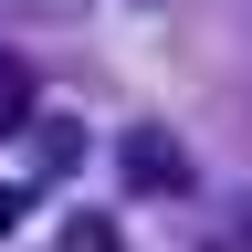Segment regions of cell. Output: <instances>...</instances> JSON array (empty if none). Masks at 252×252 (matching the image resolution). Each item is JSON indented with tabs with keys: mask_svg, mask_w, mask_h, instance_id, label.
Returning a JSON list of instances; mask_svg holds the SVG:
<instances>
[{
	"mask_svg": "<svg viewBox=\"0 0 252 252\" xmlns=\"http://www.w3.org/2000/svg\"><path fill=\"white\" fill-rule=\"evenodd\" d=\"M74 158H84V137H74V126H53V137H42V179H63Z\"/></svg>",
	"mask_w": 252,
	"mask_h": 252,
	"instance_id": "3957f363",
	"label": "cell"
},
{
	"mask_svg": "<svg viewBox=\"0 0 252 252\" xmlns=\"http://www.w3.org/2000/svg\"><path fill=\"white\" fill-rule=\"evenodd\" d=\"M116 168H126V189H158V200H179V189H189V147L168 137V126H126Z\"/></svg>",
	"mask_w": 252,
	"mask_h": 252,
	"instance_id": "6da1fadb",
	"label": "cell"
},
{
	"mask_svg": "<svg viewBox=\"0 0 252 252\" xmlns=\"http://www.w3.org/2000/svg\"><path fill=\"white\" fill-rule=\"evenodd\" d=\"M11 126H32V63L0 42V137H11Z\"/></svg>",
	"mask_w": 252,
	"mask_h": 252,
	"instance_id": "7a4b0ae2",
	"label": "cell"
},
{
	"mask_svg": "<svg viewBox=\"0 0 252 252\" xmlns=\"http://www.w3.org/2000/svg\"><path fill=\"white\" fill-rule=\"evenodd\" d=\"M21 11H74V0H21Z\"/></svg>",
	"mask_w": 252,
	"mask_h": 252,
	"instance_id": "277c9868",
	"label": "cell"
}]
</instances>
